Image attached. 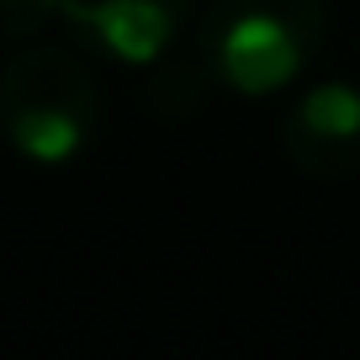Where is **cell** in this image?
<instances>
[{"label": "cell", "mask_w": 360, "mask_h": 360, "mask_svg": "<svg viewBox=\"0 0 360 360\" xmlns=\"http://www.w3.org/2000/svg\"><path fill=\"white\" fill-rule=\"evenodd\" d=\"M323 37V0H212L196 27V53L233 96H276L313 69Z\"/></svg>", "instance_id": "6da1fadb"}, {"label": "cell", "mask_w": 360, "mask_h": 360, "mask_svg": "<svg viewBox=\"0 0 360 360\" xmlns=\"http://www.w3.org/2000/svg\"><path fill=\"white\" fill-rule=\"evenodd\" d=\"M101 127V85L69 48H27L0 69V133L32 165H69Z\"/></svg>", "instance_id": "7a4b0ae2"}, {"label": "cell", "mask_w": 360, "mask_h": 360, "mask_svg": "<svg viewBox=\"0 0 360 360\" xmlns=\"http://www.w3.org/2000/svg\"><path fill=\"white\" fill-rule=\"evenodd\" d=\"M281 154L313 180L360 175V85L323 79L302 90L281 117Z\"/></svg>", "instance_id": "3957f363"}, {"label": "cell", "mask_w": 360, "mask_h": 360, "mask_svg": "<svg viewBox=\"0 0 360 360\" xmlns=\"http://www.w3.org/2000/svg\"><path fill=\"white\" fill-rule=\"evenodd\" d=\"M196 0H58V16L85 53L112 64H159L169 53Z\"/></svg>", "instance_id": "277c9868"}, {"label": "cell", "mask_w": 360, "mask_h": 360, "mask_svg": "<svg viewBox=\"0 0 360 360\" xmlns=\"http://www.w3.org/2000/svg\"><path fill=\"white\" fill-rule=\"evenodd\" d=\"M207 85H217V79L207 75L202 53L196 58H165L159 53V75H154V85H148V101L165 117H186V112H196V106L207 101Z\"/></svg>", "instance_id": "5b68a950"}, {"label": "cell", "mask_w": 360, "mask_h": 360, "mask_svg": "<svg viewBox=\"0 0 360 360\" xmlns=\"http://www.w3.org/2000/svg\"><path fill=\"white\" fill-rule=\"evenodd\" d=\"M53 16H58V0H0V37L22 43V37L43 32Z\"/></svg>", "instance_id": "8992f818"}]
</instances>
